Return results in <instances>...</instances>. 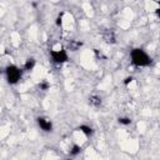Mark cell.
<instances>
[{
  "mask_svg": "<svg viewBox=\"0 0 160 160\" xmlns=\"http://www.w3.org/2000/svg\"><path fill=\"white\" fill-rule=\"evenodd\" d=\"M129 58H130V62L136 68H148L152 62V58L142 48H134L130 51Z\"/></svg>",
  "mask_w": 160,
  "mask_h": 160,
  "instance_id": "6da1fadb",
  "label": "cell"
},
{
  "mask_svg": "<svg viewBox=\"0 0 160 160\" xmlns=\"http://www.w3.org/2000/svg\"><path fill=\"white\" fill-rule=\"evenodd\" d=\"M49 58L52 64L55 65H62L69 61V51L64 46H58L54 48L49 51Z\"/></svg>",
  "mask_w": 160,
  "mask_h": 160,
  "instance_id": "7a4b0ae2",
  "label": "cell"
},
{
  "mask_svg": "<svg viewBox=\"0 0 160 160\" xmlns=\"http://www.w3.org/2000/svg\"><path fill=\"white\" fill-rule=\"evenodd\" d=\"M22 74H24L22 69L15 64H10L5 68V79L10 85H16L21 80Z\"/></svg>",
  "mask_w": 160,
  "mask_h": 160,
  "instance_id": "3957f363",
  "label": "cell"
},
{
  "mask_svg": "<svg viewBox=\"0 0 160 160\" xmlns=\"http://www.w3.org/2000/svg\"><path fill=\"white\" fill-rule=\"evenodd\" d=\"M36 124H38L39 129L44 132H51L52 129H54L52 121L46 116H38L36 118Z\"/></svg>",
  "mask_w": 160,
  "mask_h": 160,
  "instance_id": "277c9868",
  "label": "cell"
},
{
  "mask_svg": "<svg viewBox=\"0 0 160 160\" xmlns=\"http://www.w3.org/2000/svg\"><path fill=\"white\" fill-rule=\"evenodd\" d=\"M35 66H36V60L34 58H29V59L25 60V62H24L21 69H22L24 72H28V71H32Z\"/></svg>",
  "mask_w": 160,
  "mask_h": 160,
  "instance_id": "5b68a950",
  "label": "cell"
},
{
  "mask_svg": "<svg viewBox=\"0 0 160 160\" xmlns=\"http://www.w3.org/2000/svg\"><path fill=\"white\" fill-rule=\"evenodd\" d=\"M78 130H79L81 134H84L86 138L92 136V134H94V129H92L90 125H86V124H81V125L78 128Z\"/></svg>",
  "mask_w": 160,
  "mask_h": 160,
  "instance_id": "8992f818",
  "label": "cell"
},
{
  "mask_svg": "<svg viewBox=\"0 0 160 160\" xmlns=\"http://www.w3.org/2000/svg\"><path fill=\"white\" fill-rule=\"evenodd\" d=\"M89 102H90V105L94 106V108H100L102 100H101V98H100L99 95H91V96L89 98Z\"/></svg>",
  "mask_w": 160,
  "mask_h": 160,
  "instance_id": "52a82bcc",
  "label": "cell"
},
{
  "mask_svg": "<svg viewBox=\"0 0 160 160\" xmlns=\"http://www.w3.org/2000/svg\"><path fill=\"white\" fill-rule=\"evenodd\" d=\"M80 152H81V146L78 144H72V146L69 150V155L70 156H78Z\"/></svg>",
  "mask_w": 160,
  "mask_h": 160,
  "instance_id": "ba28073f",
  "label": "cell"
},
{
  "mask_svg": "<svg viewBox=\"0 0 160 160\" xmlns=\"http://www.w3.org/2000/svg\"><path fill=\"white\" fill-rule=\"evenodd\" d=\"M39 88H40V90L46 91V90H49V88H50V82H48L46 80H42V81L39 82Z\"/></svg>",
  "mask_w": 160,
  "mask_h": 160,
  "instance_id": "9c48e42d",
  "label": "cell"
},
{
  "mask_svg": "<svg viewBox=\"0 0 160 160\" xmlns=\"http://www.w3.org/2000/svg\"><path fill=\"white\" fill-rule=\"evenodd\" d=\"M118 121H119L121 125H130V124H131L130 118H126V116H121V118H119Z\"/></svg>",
  "mask_w": 160,
  "mask_h": 160,
  "instance_id": "30bf717a",
  "label": "cell"
}]
</instances>
